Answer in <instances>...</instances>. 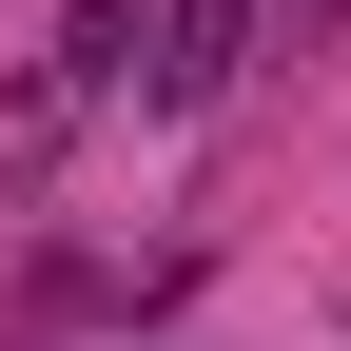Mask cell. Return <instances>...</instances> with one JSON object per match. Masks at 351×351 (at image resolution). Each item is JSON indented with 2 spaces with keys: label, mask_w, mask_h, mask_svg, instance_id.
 I'll return each instance as SVG.
<instances>
[{
  "label": "cell",
  "mask_w": 351,
  "mask_h": 351,
  "mask_svg": "<svg viewBox=\"0 0 351 351\" xmlns=\"http://www.w3.org/2000/svg\"><path fill=\"white\" fill-rule=\"evenodd\" d=\"M234 39H254V0H176V59H156V98H215V78H234Z\"/></svg>",
  "instance_id": "obj_1"
}]
</instances>
